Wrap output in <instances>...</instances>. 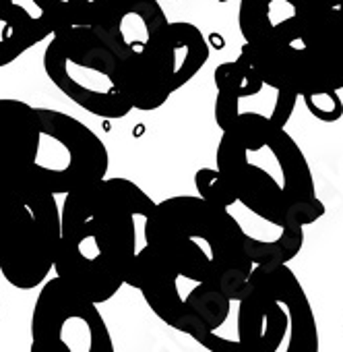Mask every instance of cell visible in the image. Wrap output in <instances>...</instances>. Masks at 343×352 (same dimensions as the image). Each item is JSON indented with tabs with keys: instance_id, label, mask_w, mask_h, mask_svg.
Returning a JSON list of instances; mask_svg holds the SVG:
<instances>
[{
	"instance_id": "52a82bcc",
	"label": "cell",
	"mask_w": 343,
	"mask_h": 352,
	"mask_svg": "<svg viewBox=\"0 0 343 352\" xmlns=\"http://www.w3.org/2000/svg\"><path fill=\"white\" fill-rule=\"evenodd\" d=\"M242 50L261 75L298 96L316 91L302 34V0H240Z\"/></svg>"
},
{
	"instance_id": "7c38bea8",
	"label": "cell",
	"mask_w": 343,
	"mask_h": 352,
	"mask_svg": "<svg viewBox=\"0 0 343 352\" xmlns=\"http://www.w3.org/2000/svg\"><path fill=\"white\" fill-rule=\"evenodd\" d=\"M199 197L222 212L252 265H287L304 247V226L275 224L246 208L213 168L195 174Z\"/></svg>"
},
{
	"instance_id": "ba28073f",
	"label": "cell",
	"mask_w": 343,
	"mask_h": 352,
	"mask_svg": "<svg viewBox=\"0 0 343 352\" xmlns=\"http://www.w3.org/2000/svg\"><path fill=\"white\" fill-rule=\"evenodd\" d=\"M60 247V208L54 195L17 189L7 193L0 228V274L19 290L42 286Z\"/></svg>"
},
{
	"instance_id": "d6986e66",
	"label": "cell",
	"mask_w": 343,
	"mask_h": 352,
	"mask_svg": "<svg viewBox=\"0 0 343 352\" xmlns=\"http://www.w3.org/2000/svg\"><path fill=\"white\" fill-rule=\"evenodd\" d=\"M306 110L320 122H337L343 116V100L337 89L308 91L300 96Z\"/></svg>"
},
{
	"instance_id": "9c48e42d",
	"label": "cell",
	"mask_w": 343,
	"mask_h": 352,
	"mask_svg": "<svg viewBox=\"0 0 343 352\" xmlns=\"http://www.w3.org/2000/svg\"><path fill=\"white\" fill-rule=\"evenodd\" d=\"M209 42L189 21H169L143 58L126 71V87L134 110L161 108L209 60Z\"/></svg>"
},
{
	"instance_id": "ffe728a7",
	"label": "cell",
	"mask_w": 343,
	"mask_h": 352,
	"mask_svg": "<svg viewBox=\"0 0 343 352\" xmlns=\"http://www.w3.org/2000/svg\"><path fill=\"white\" fill-rule=\"evenodd\" d=\"M5 204H7V193L0 191V228H3V216H5Z\"/></svg>"
},
{
	"instance_id": "30bf717a",
	"label": "cell",
	"mask_w": 343,
	"mask_h": 352,
	"mask_svg": "<svg viewBox=\"0 0 343 352\" xmlns=\"http://www.w3.org/2000/svg\"><path fill=\"white\" fill-rule=\"evenodd\" d=\"M29 333V352H116L97 305L58 276L42 284Z\"/></svg>"
},
{
	"instance_id": "6da1fadb",
	"label": "cell",
	"mask_w": 343,
	"mask_h": 352,
	"mask_svg": "<svg viewBox=\"0 0 343 352\" xmlns=\"http://www.w3.org/2000/svg\"><path fill=\"white\" fill-rule=\"evenodd\" d=\"M155 201L132 181L106 179L64 197L60 247L54 272L95 305L108 302L124 286L139 253V222Z\"/></svg>"
},
{
	"instance_id": "4fadbf2b",
	"label": "cell",
	"mask_w": 343,
	"mask_h": 352,
	"mask_svg": "<svg viewBox=\"0 0 343 352\" xmlns=\"http://www.w3.org/2000/svg\"><path fill=\"white\" fill-rule=\"evenodd\" d=\"M308 65L320 89H343V0H302Z\"/></svg>"
},
{
	"instance_id": "2e32d148",
	"label": "cell",
	"mask_w": 343,
	"mask_h": 352,
	"mask_svg": "<svg viewBox=\"0 0 343 352\" xmlns=\"http://www.w3.org/2000/svg\"><path fill=\"white\" fill-rule=\"evenodd\" d=\"M126 286L137 288L147 307L169 327L182 333L191 327V313L180 292V278L151 247L143 245L126 276Z\"/></svg>"
},
{
	"instance_id": "5bb4252c",
	"label": "cell",
	"mask_w": 343,
	"mask_h": 352,
	"mask_svg": "<svg viewBox=\"0 0 343 352\" xmlns=\"http://www.w3.org/2000/svg\"><path fill=\"white\" fill-rule=\"evenodd\" d=\"M167 23L159 0H114L106 19L91 30L118 58L126 77Z\"/></svg>"
},
{
	"instance_id": "9a60e30c",
	"label": "cell",
	"mask_w": 343,
	"mask_h": 352,
	"mask_svg": "<svg viewBox=\"0 0 343 352\" xmlns=\"http://www.w3.org/2000/svg\"><path fill=\"white\" fill-rule=\"evenodd\" d=\"M40 137L36 108L23 100L0 98V191H17L36 155Z\"/></svg>"
},
{
	"instance_id": "7a4b0ae2",
	"label": "cell",
	"mask_w": 343,
	"mask_h": 352,
	"mask_svg": "<svg viewBox=\"0 0 343 352\" xmlns=\"http://www.w3.org/2000/svg\"><path fill=\"white\" fill-rule=\"evenodd\" d=\"M217 172L255 214L281 226H310L324 216L310 164L283 126L240 124L222 133Z\"/></svg>"
},
{
	"instance_id": "8fae6325",
	"label": "cell",
	"mask_w": 343,
	"mask_h": 352,
	"mask_svg": "<svg viewBox=\"0 0 343 352\" xmlns=\"http://www.w3.org/2000/svg\"><path fill=\"white\" fill-rule=\"evenodd\" d=\"M213 81L215 96V122L224 131L240 124H273L283 126L292 118L300 96L269 83L244 50L236 60L222 63Z\"/></svg>"
},
{
	"instance_id": "5b68a950",
	"label": "cell",
	"mask_w": 343,
	"mask_h": 352,
	"mask_svg": "<svg viewBox=\"0 0 343 352\" xmlns=\"http://www.w3.org/2000/svg\"><path fill=\"white\" fill-rule=\"evenodd\" d=\"M44 71L69 100L93 116L118 120L134 110L122 65L91 28L52 34Z\"/></svg>"
},
{
	"instance_id": "ac0fdd59",
	"label": "cell",
	"mask_w": 343,
	"mask_h": 352,
	"mask_svg": "<svg viewBox=\"0 0 343 352\" xmlns=\"http://www.w3.org/2000/svg\"><path fill=\"white\" fill-rule=\"evenodd\" d=\"M52 32L69 28H95L110 13L114 0H34Z\"/></svg>"
},
{
	"instance_id": "e0dca14e",
	"label": "cell",
	"mask_w": 343,
	"mask_h": 352,
	"mask_svg": "<svg viewBox=\"0 0 343 352\" xmlns=\"http://www.w3.org/2000/svg\"><path fill=\"white\" fill-rule=\"evenodd\" d=\"M52 34L34 0H0V69L13 65Z\"/></svg>"
},
{
	"instance_id": "277c9868",
	"label": "cell",
	"mask_w": 343,
	"mask_h": 352,
	"mask_svg": "<svg viewBox=\"0 0 343 352\" xmlns=\"http://www.w3.org/2000/svg\"><path fill=\"white\" fill-rule=\"evenodd\" d=\"M242 352H318L308 294L287 265H255L236 307Z\"/></svg>"
},
{
	"instance_id": "3957f363",
	"label": "cell",
	"mask_w": 343,
	"mask_h": 352,
	"mask_svg": "<svg viewBox=\"0 0 343 352\" xmlns=\"http://www.w3.org/2000/svg\"><path fill=\"white\" fill-rule=\"evenodd\" d=\"M143 239L180 280L213 286L234 302L255 267L222 212L199 195H174L155 204Z\"/></svg>"
},
{
	"instance_id": "8992f818",
	"label": "cell",
	"mask_w": 343,
	"mask_h": 352,
	"mask_svg": "<svg viewBox=\"0 0 343 352\" xmlns=\"http://www.w3.org/2000/svg\"><path fill=\"white\" fill-rule=\"evenodd\" d=\"M36 114L38 147L19 189L67 197L106 179L110 153L102 137L67 112L36 108Z\"/></svg>"
}]
</instances>
